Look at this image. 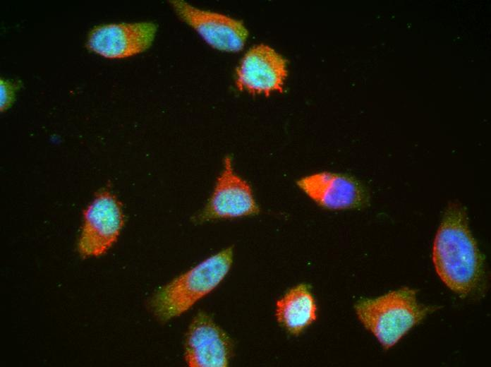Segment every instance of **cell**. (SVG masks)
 Wrapping results in <instances>:
<instances>
[{
  "instance_id": "52a82bcc",
  "label": "cell",
  "mask_w": 491,
  "mask_h": 367,
  "mask_svg": "<svg viewBox=\"0 0 491 367\" xmlns=\"http://www.w3.org/2000/svg\"><path fill=\"white\" fill-rule=\"evenodd\" d=\"M169 2L179 18L213 48L237 52L244 47L248 32L241 20L195 8L183 1Z\"/></svg>"
},
{
  "instance_id": "9c48e42d",
  "label": "cell",
  "mask_w": 491,
  "mask_h": 367,
  "mask_svg": "<svg viewBox=\"0 0 491 367\" xmlns=\"http://www.w3.org/2000/svg\"><path fill=\"white\" fill-rule=\"evenodd\" d=\"M287 76L286 60L271 47L260 44L249 49L236 69L240 90L269 96L283 92Z\"/></svg>"
},
{
  "instance_id": "30bf717a",
  "label": "cell",
  "mask_w": 491,
  "mask_h": 367,
  "mask_svg": "<svg viewBox=\"0 0 491 367\" xmlns=\"http://www.w3.org/2000/svg\"><path fill=\"white\" fill-rule=\"evenodd\" d=\"M232 354L228 335L205 313H199L189 327L185 359L189 366L225 367Z\"/></svg>"
},
{
  "instance_id": "ba28073f",
  "label": "cell",
  "mask_w": 491,
  "mask_h": 367,
  "mask_svg": "<svg viewBox=\"0 0 491 367\" xmlns=\"http://www.w3.org/2000/svg\"><path fill=\"white\" fill-rule=\"evenodd\" d=\"M156 32L152 22L98 25L90 32L86 47L107 59H125L150 48Z\"/></svg>"
},
{
  "instance_id": "3957f363",
  "label": "cell",
  "mask_w": 491,
  "mask_h": 367,
  "mask_svg": "<svg viewBox=\"0 0 491 367\" xmlns=\"http://www.w3.org/2000/svg\"><path fill=\"white\" fill-rule=\"evenodd\" d=\"M232 260L233 247H229L162 287L151 300L156 316L166 321L188 311L222 281Z\"/></svg>"
},
{
  "instance_id": "5b68a950",
  "label": "cell",
  "mask_w": 491,
  "mask_h": 367,
  "mask_svg": "<svg viewBox=\"0 0 491 367\" xmlns=\"http://www.w3.org/2000/svg\"><path fill=\"white\" fill-rule=\"evenodd\" d=\"M297 186L319 206L332 210L359 209L367 206L370 193L355 177L341 173L320 172L301 177Z\"/></svg>"
},
{
  "instance_id": "277c9868",
  "label": "cell",
  "mask_w": 491,
  "mask_h": 367,
  "mask_svg": "<svg viewBox=\"0 0 491 367\" xmlns=\"http://www.w3.org/2000/svg\"><path fill=\"white\" fill-rule=\"evenodd\" d=\"M78 252L83 258L99 256L116 241L123 227L121 203L111 192L102 190L84 210Z\"/></svg>"
},
{
  "instance_id": "7c38bea8",
  "label": "cell",
  "mask_w": 491,
  "mask_h": 367,
  "mask_svg": "<svg viewBox=\"0 0 491 367\" xmlns=\"http://www.w3.org/2000/svg\"><path fill=\"white\" fill-rule=\"evenodd\" d=\"M1 111H5L13 103L17 86L11 82L1 79Z\"/></svg>"
},
{
  "instance_id": "8fae6325",
  "label": "cell",
  "mask_w": 491,
  "mask_h": 367,
  "mask_svg": "<svg viewBox=\"0 0 491 367\" xmlns=\"http://www.w3.org/2000/svg\"><path fill=\"white\" fill-rule=\"evenodd\" d=\"M278 322L291 335L301 334L317 318V306L307 284H298L277 301Z\"/></svg>"
},
{
  "instance_id": "7a4b0ae2",
  "label": "cell",
  "mask_w": 491,
  "mask_h": 367,
  "mask_svg": "<svg viewBox=\"0 0 491 367\" xmlns=\"http://www.w3.org/2000/svg\"><path fill=\"white\" fill-rule=\"evenodd\" d=\"M417 290L403 287L355 305L358 320L384 349L396 344L412 327L437 307L419 303Z\"/></svg>"
},
{
  "instance_id": "6da1fadb",
  "label": "cell",
  "mask_w": 491,
  "mask_h": 367,
  "mask_svg": "<svg viewBox=\"0 0 491 367\" xmlns=\"http://www.w3.org/2000/svg\"><path fill=\"white\" fill-rule=\"evenodd\" d=\"M432 261L445 285L462 298L483 295L487 284L485 261L468 225L466 207H447L435 236Z\"/></svg>"
},
{
  "instance_id": "8992f818",
  "label": "cell",
  "mask_w": 491,
  "mask_h": 367,
  "mask_svg": "<svg viewBox=\"0 0 491 367\" xmlns=\"http://www.w3.org/2000/svg\"><path fill=\"white\" fill-rule=\"evenodd\" d=\"M259 212L250 185L234 172L231 157L226 156L223 170L198 220L241 217Z\"/></svg>"
}]
</instances>
